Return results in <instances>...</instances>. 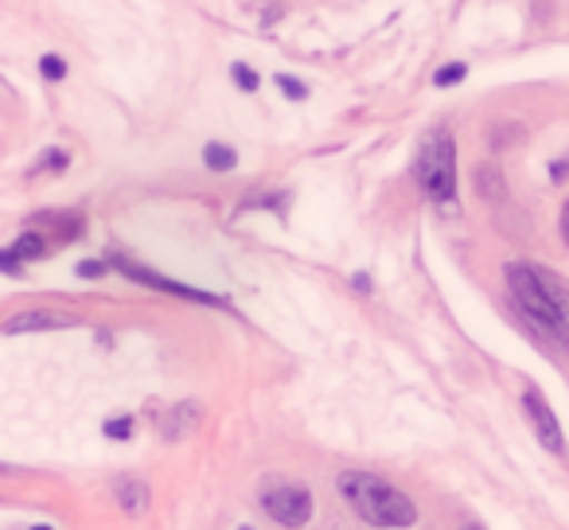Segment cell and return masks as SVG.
<instances>
[{
	"instance_id": "4",
	"label": "cell",
	"mask_w": 569,
	"mask_h": 530,
	"mask_svg": "<svg viewBox=\"0 0 569 530\" xmlns=\"http://www.w3.org/2000/svg\"><path fill=\"white\" fill-rule=\"evenodd\" d=\"M258 499H261V511L273 522H281V527H305V522L312 519V496L301 483L269 480V483H261Z\"/></svg>"
},
{
	"instance_id": "1",
	"label": "cell",
	"mask_w": 569,
	"mask_h": 530,
	"mask_svg": "<svg viewBox=\"0 0 569 530\" xmlns=\"http://www.w3.org/2000/svg\"><path fill=\"white\" fill-rule=\"evenodd\" d=\"M507 293L515 309L542 336L569 348V286L538 261H511L507 266Z\"/></svg>"
},
{
	"instance_id": "14",
	"label": "cell",
	"mask_w": 569,
	"mask_h": 530,
	"mask_svg": "<svg viewBox=\"0 0 569 530\" xmlns=\"http://www.w3.org/2000/svg\"><path fill=\"white\" fill-rule=\"evenodd\" d=\"M67 164H71V157H67L63 149H48L36 160V168H43V172H67Z\"/></svg>"
},
{
	"instance_id": "9",
	"label": "cell",
	"mask_w": 569,
	"mask_h": 530,
	"mask_svg": "<svg viewBox=\"0 0 569 530\" xmlns=\"http://www.w3.org/2000/svg\"><path fill=\"white\" fill-rule=\"evenodd\" d=\"M113 496H118V503L126 507V511H133V514H141L144 507H149V488H144L141 480H118Z\"/></svg>"
},
{
	"instance_id": "7",
	"label": "cell",
	"mask_w": 569,
	"mask_h": 530,
	"mask_svg": "<svg viewBox=\"0 0 569 530\" xmlns=\"http://www.w3.org/2000/svg\"><path fill=\"white\" fill-rule=\"evenodd\" d=\"M71 320L59 317V312H24V317H12L4 324L9 336H20V332H51V328H67Z\"/></svg>"
},
{
	"instance_id": "5",
	"label": "cell",
	"mask_w": 569,
	"mask_h": 530,
	"mask_svg": "<svg viewBox=\"0 0 569 530\" xmlns=\"http://www.w3.org/2000/svg\"><path fill=\"white\" fill-rule=\"evenodd\" d=\"M522 410H527V418H530V426H535L542 449L553 452V457H561V452H566V437H561V426H558V418H553L550 406H546L542 390L530 387L527 394H522Z\"/></svg>"
},
{
	"instance_id": "13",
	"label": "cell",
	"mask_w": 569,
	"mask_h": 530,
	"mask_svg": "<svg viewBox=\"0 0 569 530\" xmlns=\"http://www.w3.org/2000/svg\"><path fill=\"white\" fill-rule=\"evenodd\" d=\"M203 164L211 168V172H230V168L238 164V152L227 149V144H207V149H203Z\"/></svg>"
},
{
	"instance_id": "8",
	"label": "cell",
	"mask_w": 569,
	"mask_h": 530,
	"mask_svg": "<svg viewBox=\"0 0 569 530\" xmlns=\"http://www.w3.org/2000/svg\"><path fill=\"white\" fill-rule=\"evenodd\" d=\"M28 227H56V234L63 238V242H71V238H79V230H82V214L79 211H43V214H36Z\"/></svg>"
},
{
	"instance_id": "2",
	"label": "cell",
	"mask_w": 569,
	"mask_h": 530,
	"mask_svg": "<svg viewBox=\"0 0 569 530\" xmlns=\"http://www.w3.org/2000/svg\"><path fill=\"white\" fill-rule=\"evenodd\" d=\"M340 496L348 499V507L371 527H410L418 519V507H413L410 496L395 488V483L379 480V476L367 472H343L336 480Z\"/></svg>"
},
{
	"instance_id": "18",
	"label": "cell",
	"mask_w": 569,
	"mask_h": 530,
	"mask_svg": "<svg viewBox=\"0 0 569 530\" xmlns=\"http://www.w3.org/2000/svg\"><path fill=\"white\" fill-rule=\"evenodd\" d=\"M106 437H113V441H126V437H133V418L106 421Z\"/></svg>"
},
{
	"instance_id": "10",
	"label": "cell",
	"mask_w": 569,
	"mask_h": 530,
	"mask_svg": "<svg viewBox=\"0 0 569 530\" xmlns=\"http://www.w3.org/2000/svg\"><path fill=\"white\" fill-rule=\"evenodd\" d=\"M9 250L17 253L20 261H36V258H43V253H48V238H43V230L32 227V230H24V234H20Z\"/></svg>"
},
{
	"instance_id": "16",
	"label": "cell",
	"mask_w": 569,
	"mask_h": 530,
	"mask_svg": "<svg viewBox=\"0 0 569 530\" xmlns=\"http://www.w3.org/2000/svg\"><path fill=\"white\" fill-rule=\"evenodd\" d=\"M277 87L293 98V102H305V98H309V87H305V82H297L293 74H277Z\"/></svg>"
},
{
	"instance_id": "15",
	"label": "cell",
	"mask_w": 569,
	"mask_h": 530,
	"mask_svg": "<svg viewBox=\"0 0 569 530\" xmlns=\"http://www.w3.org/2000/svg\"><path fill=\"white\" fill-rule=\"evenodd\" d=\"M465 74H468L465 63H449V67H441V71L433 74V82H437V87H457Z\"/></svg>"
},
{
	"instance_id": "17",
	"label": "cell",
	"mask_w": 569,
	"mask_h": 530,
	"mask_svg": "<svg viewBox=\"0 0 569 530\" xmlns=\"http://www.w3.org/2000/svg\"><path fill=\"white\" fill-rule=\"evenodd\" d=\"M40 71H43V79H51V82H59L67 74V63L59 56H43L40 59Z\"/></svg>"
},
{
	"instance_id": "11",
	"label": "cell",
	"mask_w": 569,
	"mask_h": 530,
	"mask_svg": "<svg viewBox=\"0 0 569 530\" xmlns=\"http://www.w3.org/2000/svg\"><path fill=\"white\" fill-rule=\"evenodd\" d=\"M196 426H199V406H176L172 418H168V426H164V433H168V441H180V437L191 433Z\"/></svg>"
},
{
	"instance_id": "6",
	"label": "cell",
	"mask_w": 569,
	"mask_h": 530,
	"mask_svg": "<svg viewBox=\"0 0 569 530\" xmlns=\"http://www.w3.org/2000/svg\"><path fill=\"white\" fill-rule=\"evenodd\" d=\"M121 273H126L129 281H137V286H149V289H164V293L172 297H183V301H199V304H222V297H211V293H199V289H188V286H176V281L160 278V273L152 270H141V266H133V261H113Z\"/></svg>"
},
{
	"instance_id": "19",
	"label": "cell",
	"mask_w": 569,
	"mask_h": 530,
	"mask_svg": "<svg viewBox=\"0 0 569 530\" xmlns=\"http://www.w3.org/2000/svg\"><path fill=\"white\" fill-rule=\"evenodd\" d=\"M234 82H238L242 90H258V74H253L246 63H234Z\"/></svg>"
},
{
	"instance_id": "12",
	"label": "cell",
	"mask_w": 569,
	"mask_h": 530,
	"mask_svg": "<svg viewBox=\"0 0 569 530\" xmlns=\"http://www.w3.org/2000/svg\"><path fill=\"white\" fill-rule=\"evenodd\" d=\"M476 191H480L488 203H496V199H507V183H503V176H499V168L483 164L480 172H476Z\"/></svg>"
},
{
	"instance_id": "21",
	"label": "cell",
	"mask_w": 569,
	"mask_h": 530,
	"mask_svg": "<svg viewBox=\"0 0 569 530\" xmlns=\"http://www.w3.org/2000/svg\"><path fill=\"white\" fill-rule=\"evenodd\" d=\"M561 242L569 246V203H566V211H561Z\"/></svg>"
},
{
	"instance_id": "20",
	"label": "cell",
	"mask_w": 569,
	"mask_h": 530,
	"mask_svg": "<svg viewBox=\"0 0 569 530\" xmlns=\"http://www.w3.org/2000/svg\"><path fill=\"white\" fill-rule=\"evenodd\" d=\"M98 273H106L102 261H82L79 266V278H98Z\"/></svg>"
},
{
	"instance_id": "3",
	"label": "cell",
	"mask_w": 569,
	"mask_h": 530,
	"mask_svg": "<svg viewBox=\"0 0 569 530\" xmlns=\"http://www.w3.org/2000/svg\"><path fill=\"white\" fill-rule=\"evenodd\" d=\"M413 180H418V188L426 191L433 203H449V199H457V149H452L449 133H437L433 141L418 152Z\"/></svg>"
}]
</instances>
